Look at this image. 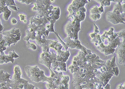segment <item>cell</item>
I'll return each mask as SVG.
<instances>
[{
  "label": "cell",
  "instance_id": "cell-1",
  "mask_svg": "<svg viewBox=\"0 0 125 89\" xmlns=\"http://www.w3.org/2000/svg\"><path fill=\"white\" fill-rule=\"evenodd\" d=\"M104 61L95 54L92 53L90 49L86 54L80 51L73 58L72 64L68 67V69L72 74L79 68L94 71L101 67Z\"/></svg>",
  "mask_w": 125,
  "mask_h": 89
},
{
  "label": "cell",
  "instance_id": "cell-2",
  "mask_svg": "<svg viewBox=\"0 0 125 89\" xmlns=\"http://www.w3.org/2000/svg\"><path fill=\"white\" fill-rule=\"evenodd\" d=\"M68 59L57 55L54 52H42L41 54L39 59L40 64L47 67L49 69L57 72L67 71L66 62Z\"/></svg>",
  "mask_w": 125,
  "mask_h": 89
},
{
  "label": "cell",
  "instance_id": "cell-3",
  "mask_svg": "<svg viewBox=\"0 0 125 89\" xmlns=\"http://www.w3.org/2000/svg\"><path fill=\"white\" fill-rule=\"evenodd\" d=\"M91 0H73L67 8L68 14L67 19H75L81 22L85 20L86 16V9L85 6Z\"/></svg>",
  "mask_w": 125,
  "mask_h": 89
},
{
  "label": "cell",
  "instance_id": "cell-4",
  "mask_svg": "<svg viewBox=\"0 0 125 89\" xmlns=\"http://www.w3.org/2000/svg\"><path fill=\"white\" fill-rule=\"evenodd\" d=\"M51 78V82L46 84L47 89H69L70 77L64 75L62 72H57L49 69Z\"/></svg>",
  "mask_w": 125,
  "mask_h": 89
},
{
  "label": "cell",
  "instance_id": "cell-5",
  "mask_svg": "<svg viewBox=\"0 0 125 89\" xmlns=\"http://www.w3.org/2000/svg\"><path fill=\"white\" fill-rule=\"evenodd\" d=\"M106 19L108 22L114 24H125V3L117 2L114 4L113 10L106 13Z\"/></svg>",
  "mask_w": 125,
  "mask_h": 89
},
{
  "label": "cell",
  "instance_id": "cell-6",
  "mask_svg": "<svg viewBox=\"0 0 125 89\" xmlns=\"http://www.w3.org/2000/svg\"><path fill=\"white\" fill-rule=\"evenodd\" d=\"M98 69L94 71L79 68L73 74L72 83L74 87L83 82L96 83L94 78Z\"/></svg>",
  "mask_w": 125,
  "mask_h": 89
},
{
  "label": "cell",
  "instance_id": "cell-7",
  "mask_svg": "<svg viewBox=\"0 0 125 89\" xmlns=\"http://www.w3.org/2000/svg\"><path fill=\"white\" fill-rule=\"evenodd\" d=\"M40 46L43 52L49 53L50 52V49H51L55 51L57 55L62 56L63 57L68 59L70 56L69 51L62 50L63 47L58 40L47 39L45 43L41 45Z\"/></svg>",
  "mask_w": 125,
  "mask_h": 89
},
{
  "label": "cell",
  "instance_id": "cell-8",
  "mask_svg": "<svg viewBox=\"0 0 125 89\" xmlns=\"http://www.w3.org/2000/svg\"><path fill=\"white\" fill-rule=\"evenodd\" d=\"M25 71L29 78L33 82H46L48 83L51 82V78L50 77L46 76L44 75V71L41 70L37 66H26Z\"/></svg>",
  "mask_w": 125,
  "mask_h": 89
},
{
  "label": "cell",
  "instance_id": "cell-9",
  "mask_svg": "<svg viewBox=\"0 0 125 89\" xmlns=\"http://www.w3.org/2000/svg\"><path fill=\"white\" fill-rule=\"evenodd\" d=\"M60 8L49 5L43 9L37 12V15L41 17L46 18L49 22H56L60 17Z\"/></svg>",
  "mask_w": 125,
  "mask_h": 89
},
{
  "label": "cell",
  "instance_id": "cell-10",
  "mask_svg": "<svg viewBox=\"0 0 125 89\" xmlns=\"http://www.w3.org/2000/svg\"><path fill=\"white\" fill-rule=\"evenodd\" d=\"M64 26V30L67 36L73 40L78 39V32L81 30V22L75 19H70Z\"/></svg>",
  "mask_w": 125,
  "mask_h": 89
},
{
  "label": "cell",
  "instance_id": "cell-11",
  "mask_svg": "<svg viewBox=\"0 0 125 89\" xmlns=\"http://www.w3.org/2000/svg\"><path fill=\"white\" fill-rule=\"evenodd\" d=\"M98 71L101 73L108 72L118 77L119 74V69L116 63V56L105 61L102 66L98 69Z\"/></svg>",
  "mask_w": 125,
  "mask_h": 89
},
{
  "label": "cell",
  "instance_id": "cell-12",
  "mask_svg": "<svg viewBox=\"0 0 125 89\" xmlns=\"http://www.w3.org/2000/svg\"><path fill=\"white\" fill-rule=\"evenodd\" d=\"M64 42H65L68 47L71 49H76L86 54L88 49H87L85 46L81 44V42L79 40H73L70 37L67 36L64 39Z\"/></svg>",
  "mask_w": 125,
  "mask_h": 89
},
{
  "label": "cell",
  "instance_id": "cell-13",
  "mask_svg": "<svg viewBox=\"0 0 125 89\" xmlns=\"http://www.w3.org/2000/svg\"><path fill=\"white\" fill-rule=\"evenodd\" d=\"M114 76V75L113 74L108 72H104L101 73L98 71L94 78V79L96 83L101 84L104 87L108 83L109 81Z\"/></svg>",
  "mask_w": 125,
  "mask_h": 89
},
{
  "label": "cell",
  "instance_id": "cell-14",
  "mask_svg": "<svg viewBox=\"0 0 125 89\" xmlns=\"http://www.w3.org/2000/svg\"><path fill=\"white\" fill-rule=\"evenodd\" d=\"M125 39H123L121 44L115 49V53L118 57V63L121 65L125 64Z\"/></svg>",
  "mask_w": 125,
  "mask_h": 89
},
{
  "label": "cell",
  "instance_id": "cell-15",
  "mask_svg": "<svg viewBox=\"0 0 125 89\" xmlns=\"http://www.w3.org/2000/svg\"><path fill=\"white\" fill-rule=\"evenodd\" d=\"M114 29L113 27L110 28L108 31H104V33L101 35V38L103 42L107 40V42H111L117 37L116 32H114Z\"/></svg>",
  "mask_w": 125,
  "mask_h": 89
},
{
  "label": "cell",
  "instance_id": "cell-16",
  "mask_svg": "<svg viewBox=\"0 0 125 89\" xmlns=\"http://www.w3.org/2000/svg\"><path fill=\"white\" fill-rule=\"evenodd\" d=\"M96 48L101 52L104 53L105 56L114 54L115 50V49H112L108 45L105 44L104 42L100 44L96 47Z\"/></svg>",
  "mask_w": 125,
  "mask_h": 89
},
{
  "label": "cell",
  "instance_id": "cell-17",
  "mask_svg": "<svg viewBox=\"0 0 125 89\" xmlns=\"http://www.w3.org/2000/svg\"><path fill=\"white\" fill-rule=\"evenodd\" d=\"M90 37L91 38V42L94 44V45L96 46H98L99 45L103 42L101 38V34H95L94 32L89 34Z\"/></svg>",
  "mask_w": 125,
  "mask_h": 89
},
{
  "label": "cell",
  "instance_id": "cell-18",
  "mask_svg": "<svg viewBox=\"0 0 125 89\" xmlns=\"http://www.w3.org/2000/svg\"><path fill=\"white\" fill-rule=\"evenodd\" d=\"M104 12V7L101 5L99 7H98L97 6H94L90 10V14H98L101 15V14Z\"/></svg>",
  "mask_w": 125,
  "mask_h": 89
},
{
  "label": "cell",
  "instance_id": "cell-19",
  "mask_svg": "<svg viewBox=\"0 0 125 89\" xmlns=\"http://www.w3.org/2000/svg\"><path fill=\"white\" fill-rule=\"evenodd\" d=\"M95 1L101 4L103 7L109 6L111 4V0H95Z\"/></svg>",
  "mask_w": 125,
  "mask_h": 89
},
{
  "label": "cell",
  "instance_id": "cell-20",
  "mask_svg": "<svg viewBox=\"0 0 125 89\" xmlns=\"http://www.w3.org/2000/svg\"><path fill=\"white\" fill-rule=\"evenodd\" d=\"M55 35L57 36V38L58 39L59 42H60V43L62 45L63 47L65 49V51L68 50V47L66 44H65V42H64V41L62 40V39H61V38L60 37V36H59L58 33L56 32L55 33Z\"/></svg>",
  "mask_w": 125,
  "mask_h": 89
},
{
  "label": "cell",
  "instance_id": "cell-21",
  "mask_svg": "<svg viewBox=\"0 0 125 89\" xmlns=\"http://www.w3.org/2000/svg\"><path fill=\"white\" fill-rule=\"evenodd\" d=\"M89 17L91 20H92L94 22H95L98 20L101 17V15L98 14H90Z\"/></svg>",
  "mask_w": 125,
  "mask_h": 89
},
{
  "label": "cell",
  "instance_id": "cell-22",
  "mask_svg": "<svg viewBox=\"0 0 125 89\" xmlns=\"http://www.w3.org/2000/svg\"><path fill=\"white\" fill-rule=\"evenodd\" d=\"M117 37L121 39H125V29L120 31V32H117Z\"/></svg>",
  "mask_w": 125,
  "mask_h": 89
},
{
  "label": "cell",
  "instance_id": "cell-23",
  "mask_svg": "<svg viewBox=\"0 0 125 89\" xmlns=\"http://www.w3.org/2000/svg\"><path fill=\"white\" fill-rule=\"evenodd\" d=\"M26 45H27V47L28 48L31 49L33 50H36L37 49V46L33 43L28 42L26 44Z\"/></svg>",
  "mask_w": 125,
  "mask_h": 89
},
{
  "label": "cell",
  "instance_id": "cell-24",
  "mask_svg": "<svg viewBox=\"0 0 125 89\" xmlns=\"http://www.w3.org/2000/svg\"><path fill=\"white\" fill-rule=\"evenodd\" d=\"M94 33L95 34H99L100 33V31L98 29V27L96 26L95 23H94Z\"/></svg>",
  "mask_w": 125,
  "mask_h": 89
},
{
  "label": "cell",
  "instance_id": "cell-25",
  "mask_svg": "<svg viewBox=\"0 0 125 89\" xmlns=\"http://www.w3.org/2000/svg\"><path fill=\"white\" fill-rule=\"evenodd\" d=\"M125 82H123L122 83L120 84L117 86L116 89H125Z\"/></svg>",
  "mask_w": 125,
  "mask_h": 89
},
{
  "label": "cell",
  "instance_id": "cell-26",
  "mask_svg": "<svg viewBox=\"0 0 125 89\" xmlns=\"http://www.w3.org/2000/svg\"><path fill=\"white\" fill-rule=\"evenodd\" d=\"M19 16L20 17V21L22 22L23 21L26 19V16L25 15L23 14H19Z\"/></svg>",
  "mask_w": 125,
  "mask_h": 89
},
{
  "label": "cell",
  "instance_id": "cell-27",
  "mask_svg": "<svg viewBox=\"0 0 125 89\" xmlns=\"http://www.w3.org/2000/svg\"><path fill=\"white\" fill-rule=\"evenodd\" d=\"M102 87H101V88H96V87H95V88H94V89H101ZM75 89H88V88H81V87H80L77 86L75 87Z\"/></svg>",
  "mask_w": 125,
  "mask_h": 89
},
{
  "label": "cell",
  "instance_id": "cell-28",
  "mask_svg": "<svg viewBox=\"0 0 125 89\" xmlns=\"http://www.w3.org/2000/svg\"><path fill=\"white\" fill-rule=\"evenodd\" d=\"M101 89H111V86L110 84L108 83L105 87H103Z\"/></svg>",
  "mask_w": 125,
  "mask_h": 89
},
{
  "label": "cell",
  "instance_id": "cell-29",
  "mask_svg": "<svg viewBox=\"0 0 125 89\" xmlns=\"http://www.w3.org/2000/svg\"><path fill=\"white\" fill-rule=\"evenodd\" d=\"M17 21L15 18H12L11 20V23L12 25L16 24L17 23Z\"/></svg>",
  "mask_w": 125,
  "mask_h": 89
},
{
  "label": "cell",
  "instance_id": "cell-30",
  "mask_svg": "<svg viewBox=\"0 0 125 89\" xmlns=\"http://www.w3.org/2000/svg\"><path fill=\"white\" fill-rule=\"evenodd\" d=\"M27 22V20L26 19H25L23 21V22L24 23H26Z\"/></svg>",
  "mask_w": 125,
  "mask_h": 89
},
{
  "label": "cell",
  "instance_id": "cell-31",
  "mask_svg": "<svg viewBox=\"0 0 125 89\" xmlns=\"http://www.w3.org/2000/svg\"></svg>",
  "mask_w": 125,
  "mask_h": 89
}]
</instances>
